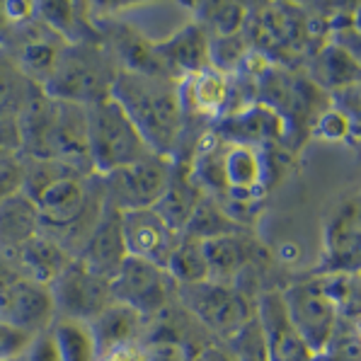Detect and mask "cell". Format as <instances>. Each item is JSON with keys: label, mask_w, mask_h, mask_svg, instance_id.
Wrapping results in <instances>:
<instances>
[{"label": "cell", "mask_w": 361, "mask_h": 361, "mask_svg": "<svg viewBox=\"0 0 361 361\" xmlns=\"http://www.w3.org/2000/svg\"><path fill=\"white\" fill-rule=\"evenodd\" d=\"M37 335L20 330V327L0 320V361H18L27 354Z\"/></svg>", "instance_id": "26"}, {"label": "cell", "mask_w": 361, "mask_h": 361, "mask_svg": "<svg viewBox=\"0 0 361 361\" xmlns=\"http://www.w3.org/2000/svg\"><path fill=\"white\" fill-rule=\"evenodd\" d=\"M141 357H143L141 349H136V344H131V347H121L109 354H102L97 361H141Z\"/></svg>", "instance_id": "33"}, {"label": "cell", "mask_w": 361, "mask_h": 361, "mask_svg": "<svg viewBox=\"0 0 361 361\" xmlns=\"http://www.w3.org/2000/svg\"><path fill=\"white\" fill-rule=\"evenodd\" d=\"M327 269H361V197L347 202L327 224Z\"/></svg>", "instance_id": "12"}, {"label": "cell", "mask_w": 361, "mask_h": 361, "mask_svg": "<svg viewBox=\"0 0 361 361\" xmlns=\"http://www.w3.org/2000/svg\"><path fill=\"white\" fill-rule=\"evenodd\" d=\"M165 269L180 286L199 284V281H209V267L207 255H204V240L194 235H180L175 250H172Z\"/></svg>", "instance_id": "23"}, {"label": "cell", "mask_w": 361, "mask_h": 361, "mask_svg": "<svg viewBox=\"0 0 361 361\" xmlns=\"http://www.w3.org/2000/svg\"><path fill=\"white\" fill-rule=\"evenodd\" d=\"M85 129L87 153L95 170L102 175L151 155V148L141 138L131 116L112 97L85 109Z\"/></svg>", "instance_id": "2"}, {"label": "cell", "mask_w": 361, "mask_h": 361, "mask_svg": "<svg viewBox=\"0 0 361 361\" xmlns=\"http://www.w3.org/2000/svg\"><path fill=\"white\" fill-rule=\"evenodd\" d=\"M54 344L59 349L61 361H97V347L87 323L68 318H56L49 327Z\"/></svg>", "instance_id": "22"}, {"label": "cell", "mask_w": 361, "mask_h": 361, "mask_svg": "<svg viewBox=\"0 0 361 361\" xmlns=\"http://www.w3.org/2000/svg\"><path fill=\"white\" fill-rule=\"evenodd\" d=\"M141 361H187L185 352H182L180 344L175 342H158L143 352Z\"/></svg>", "instance_id": "31"}, {"label": "cell", "mask_w": 361, "mask_h": 361, "mask_svg": "<svg viewBox=\"0 0 361 361\" xmlns=\"http://www.w3.org/2000/svg\"><path fill=\"white\" fill-rule=\"evenodd\" d=\"M177 288L180 286L165 267L126 257L112 279V298L133 308L141 318H148L168 305Z\"/></svg>", "instance_id": "6"}, {"label": "cell", "mask_w": 361, "mask_h": 361, "mask_svg": "<svg viewBox=\"0 0 361 361\" xmlns=\"http://www.w3.org/2000/svg\"><path fill=\"white\" fill-rule=\"evenodd\" d=\"M259 330H262L269 361H313V352L293 327L284 303V293H267L259 301Z\"/></svg>", "instance_id": "11"}, {"label": "cell", "mask_w": 361, "mask_h": 361, "mask_svg": "<svg viewBox=\"0 0 361 361\" xmlns=\"http://www.w3.org/2000/svg\"><path fill=\"white\" fill-rule=\"evenodd\" d=\"M39 209L27 192H13L0 199V257L13 259L39 235Z\"/></svg>", "instance_id": "14"}, {"label": "cell", "mask_w": 361, "mask_h": 361, "mask_svg": "<svg viewBox=\"0 0 361 361\" xmlns=\"http://www.w3.org/2000/svg\"><path fill=\"white\" fill-rule=\"evenodd\" d=\"M32 199H35L39 219L44 224L68 226L80 219L87 197L80 180H75V177H54L47 185L39 187V192Z\"/></svg>", "instance_id": "16"}, {"label": "cell", "mask_w": 361, "mask_h": 361, "mask_svg": "<svg viewBox=\"0 0 361 361\" xmlns=\"http://www.w3.org/2000/svg\"><path fill=\"white\" fill-rule=\"evenodd\" d=\"M114 75L97 51L71 47L59 51L56 66L47 80V92L66 104H92L112 97Z\"/></svg>", "instance_id": "3"}, {"label": "cell", "mask_w": 361, "mask_h": 361, "mask_svg": "<svg viewBox=\"0 0 361 361\" xmlns=\"http://www.w3.org/2000/svg\"><path fill=\"white\" fill-rule=\"evenodd\" d=\"M281 133H284L281 116L271 107H264V104H255V107H247L243 112L228 116L219 129V136L224 141H233L235 146L250 148H255L257 143L276 141V138H281Z\"/></svg>", "instance_id": "17"}, {"label": "cell", "mask_w": 361, "mask_h": 361, "mask_svg": "<svg viewBox=\"0 0 361 361\" xmlns=\"http://www.w3.org/2000/svg\"><path fill=\"white\" fill-rule=\"evenodd\" d=\"M18 361H27V359H25V357H22V359H18Z\"/></svg>", "instance_id": "36"}, {"label": "cell", "mask_w": 361, "mask_h": 361, "mask_svg": "<svg viewBox=\"0 0 361 361\" xmlns=\"http://www.w3.org/2000/svg\"><path fill=\"white\" fill-rule=\"evenodd\" d=\"M180 293L190 310L211 330L221 335H235L247 323V305L233 288L219 281H199L180 286Z\"/></svg>", "instance_id": "8"}, {"label": "cell", "mask_w": 361, "mask_h": 361, "mask_svg": "<svg viewBox=\"0 0 361 361\" xmlns=\"http://www.w3.org/2000/svg\"><path fill=\"white\" fill-rule=\"evenodd\" d=\"M177 95H180L182 109H192L199 114H216L228 97V85L219 71L207 68L202 73L187 75L185 82L177 87Z\"/></svg>", "instance_id": "20"}, {"label": "cell", "mask_w": 361, "mask_h": 361, "mask_svg": "<svg viewBox=\"0 0 361 361\" xmlns=\"http://www.w3.org/2000/svg\"><path fill=\"white\" fill-rule=\"evenodd\" d=\"M13 262L18 264L20 274L25 279H32L42 286H49L61 271L68 267L71 257L66 255V250L54 243L51 238L35 235L25 247L13 257Z\"/></svg>", "instance_id": "19"}, {"label": "cell", "mask_w": 361, "mask_h": 361, "mask_svg": "<svg viewBox=\"0 0 361 361\" xmlns=\"http://www.w3.org/2000/svg\"><path fill=\"white\" fill-rule=\"evenodd\" d=\"M59 318L90 323L112 298V281L95 274L82 259H71L68 267L49 284Z\"/></svg>", "instance_id": "4"}, {"label": "cell", "mask_w": 361, "mask_h": 361, "mask_svg": "<svg viewBox=\"0 0 361 361\" xmlns=\"http://www.w3.org/2000/svg\"><path fill=\"white\" fill-rule=\"evenodd\" d=\"M211 44L204 30L199 25H187L180 32H175L170 39L153 49V56L163 68H170L172 73L194 75L209 68L211 63Z\"/></svg>", "instance_id": "15"}, {"label": "cell", "mask_w": 361, "mask_h": 361, "mask_svg": "<svg viewBox=\"0 0 361 361\" xmlns=\"http://www.w3.org/2000/svg\"><path fill=\"white\" fill-rule=\"evenodd\" d=\"M264 180V163L259 158L257 148L235 146L228 143L224 155V182L226 190L235 194H252Z\"/></svg>", "instance_id": "21"}, {"label": "cell", "mask_w": 361, "mask_h": 361, "mask_svg": "<svg viewBox=\"0 0 361 361\" xmlns=\"http://www.w3.org/2000/svg\"><path fill=\"white\" fill-rule=\"evenodd\" d=\"M204 255H207L209 281H219V284L228 281L245 262V252H243L238 238L233 235H219L204 240Z\"/></svg>", "instance_id": "24"}, {"label": "cell", "mask_w": 361, "mask_h": 361, "mask_svg": "<svg viewBox=\"0 0 361 361\" xmlns=\"http://www.w3.org/2000/svg\"><path fill=\"white\" fill-rule=\"evenodd\" d=\"M107 192L116 211L153 209L172 185L170 163L163 155H146L131 165L109 172Z\"/></svg>", "instance_id": "5"}, {"label": "cell", "mask_w": 361, "mask_h": 361, "mask_svg": "<svg viewBox=\"0 0 361 361\" xmlns=\"http://www.w3.org/2000/svg\"><path fill=\"white\" fill-rule=\"evenodd\" d=\"M18 279H22L18 264L8 257H0V291H5L8 286H13Z\"/></svg>", "instance_id": "32"}, {"label": "cell", "mask_w": 361, "mask_h": 361, "mask_svg": "<svg viewBox=\"0 0 361 361\" xmlns=\"http://www.w3.org/2000/svg\"><path fill=\"white\" fill-rule=\"evenodd\" d=\"M5 8V18L18 22V20H25L35 13V5L32 3H3Z\"/></svg>", "instance_id": "34"}, {"label": "cell", "mask_w": 361, "mask_h": 361, "mask_svg": "<svg viewBox=\"0 0 361 361\" xmlns=\"http://www.w3.org/2000/svg\"><path fill=\"white\" fill-rule=\"evenodd\" d=\"M126 257L129 255H126L124 238H121V214L114 207H109L99 216L95 231H92L90 240H87L85 250H82L80 259L95 274L112 281Z\"/></svg>", "instance_id": "13"}, {"label": "cell", "mask_w": 361, "mask_h": 361, "mask_svg": "<svg viewBox=\"0 0 361 361\" xmlns=\"http://www.w3.org/2000/svg\"><path fill=\"white\" fill-rule=\"evenodd\" d=\"M359 332H361V318H359Z\"/></svg>", "instance_id": "35"}, {"label": "cell", "mask_w": 361, "mask_h": 361, "mask_svg": "<svg viewBox=\"0 0 361 361\" xmlns=\"http://www.w3.org/2000/svg\"><path fill=\"white\" fill-rule=\"evenodd\" d=\"M143 318L129 305L112 301L97 318H92L87 327L92 332V340H95L97 354H109L114 349L131 347L136 340L138 330H141Z\"/></svg>", "instance_id": "18"}, {"label": "cell", "mask_w": 361, "mask_h": 361, "mask_svg": "<svg viewBox=\"0 0 361 361\" xmlns=\"http://www.w3.org/2000/svg\"><path fill=\"white\" fill-rule=\"evenodd\" d=\"M243 20H245V8L243 5L221 3L211 5L209 10V22L214 25L219 37H233L243 27Z\"/></svg>", "instance_id": "28"}, {"label": "cell", "mask_w": 361, "mask_h": 361, "mask_svg": "<svg viewBox=\"0 0 361 361\" xmlns=\"http://www.w3.org/2000/svg\"><path fill=\"white\" fill-rule=\"evenodd\" d=\"M25 359L27 361H61L59 349H56V344H54L49 332H42V335H37L35 340H32Z\"/></svg>", "instance_id": "30"}, {"label": "cell", "mask_w": 361, "mask_h": 361, "mask_svg": "<svg viewBox=\"0 0 361 361\" xmlns=\"http://www.w3.org/2000/svg\"><path fill=\"white\" fill-rule=\"evenodd\" d=\"M233 340H235L238 359L240 361H269L259 323H250L247 320V323L233 335Z\"/></svg>", "instance_id": "25"}, {"label": "cell", "mask_w": 361, "mask_h": 361, "mask_svg": "<svg viewBox=\"0 0 361 361\" xmlns=\"http://www.w3.org/2000/svg\"><path fill=\"white\" fill-rule=\"evenodd\" d=\"M0 320L30 335H42L56 320V308H54L49 286L22 276L13 286L0 291Z\"/></svg>", "instance_id": "10"}, {"label": "cell", "mask_w": 361, "mask_h": 361, "mask_svg": "<svg viewBox=\"0 0 361 361\" xmlns=\"http://www.w3.org/2000/svg\"><path fill=\"white\" fill-rule=\"evenodd\" d=\"M243 51H245V47H243V42L235 35L216 37L214 42H211V51H209L211 63L219 66V68H231V66L235 68L243 59Z\"/></svg>", "instance_id": "29"}, {"label": "cell", "mask_w": 361, "mask_h": 361, "mask_svg": "<svg viewBox=\"0 0 361 361\" xmlns=\"http://www.w3.org/2000/svg\"><path fill=\"white\" fill-rule=\"evenodd\" d=\"M59 51L47 42H32L27 44L25 54H22V61H25V68L32 71L35 75H44L49 80L54 66H56Z\"/></svg>", "instance_id": "27"}, {"label": "cell", "mask_w": 361, "mask_h": 361, "mask_svg": "<svg viewBox=\"0 0 361 361\" xmlns=\"http://www.w3.org/2000/svg\"><path fill=\"white\" fill-rule=\"evenodd\" d=\"M112 99L131 116L151 153L163 158L172 153L182 126V102L177 87H170L155 75L121 71L114 75Z\"/></svg>", "instance_id": "1"}, {"label": "cell", "mask_w": 361, "mask_h": 361, "mask_svg": "<svg viewBox=\"0 0 361 361\" xmlns=\"http://www.w3.org/2000/svg\"><path fill=\"white\" fill-rule=\"evenodd\" d=\"M121 214V238L129 257L146 259L158 267H165L175 250L180 233H175L158 216L155 209L119 211Z\"/></svg>", "instance_id": "9"}, {"label": "cell", "mask_w": 361, "mask_h": 361, "mask_svg": "<svg viewBox=\"0 0 361 361\" xmlns=\"http://www.w3.org/2000/svg\"><path fill=\"white\" fill-rule=\"evenodd\" d=\"M284 303L293 327L313 354L330 344L337 325V303L323 281H303L284 293Z\"/></svg>", "instance_id": "7"}]
</instances>
